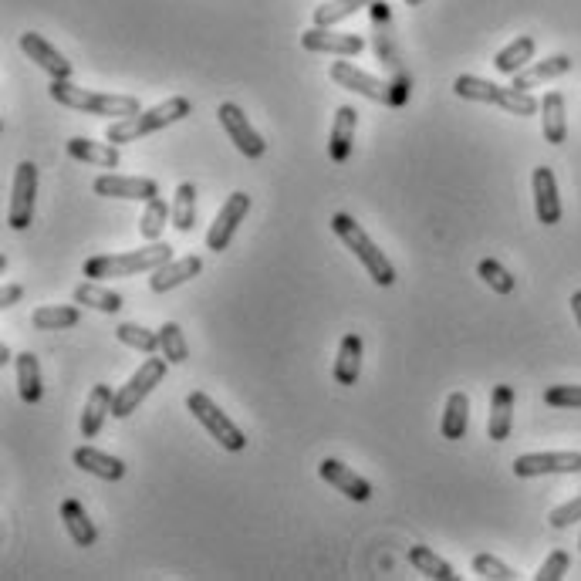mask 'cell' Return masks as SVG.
I'll use <instances>...</instances> for the list:
<instances>
[{"mask_svg": "<svg viewBox=\"0 0 581 581\" xmlns=\"http://www.w3.org/2000/svg\"><path fill=\"white\" fill-rule=\"evenodd\" d=\"M186 115H193V102L183 95H173L166 98V102L153 105V109L146 112H136L129 115V119H115L109 122V129H105V139L112 142V146H125V142H136L142 136H153V132L166 129V125H176L183 122Z\"/></svg>", "mask_w": 581, "mask_h": 581, "instance_id": "cell-1", "label": "cell"}, {"mask_svg": "<svg viewBox=\"0 0 581 581\" xmlns=\"http://www.w3.org/2000/svg\"><path fill=\"white\" fill-rule=\"evenodd\" d=\"M166 261H173V247L163 244V240H153L149 247L129 250V254H98L88 257L82 274L92 277V281H109V277H132L139 271H156Z\"/></svg>", "mask_w": 581, "mask_h": 581, "instance_id": "cell-2", "label": "cell"}, {"mask_svg": "<svg viewBox=\"0 0 581 581\" xmlns=\"http://www.w3.org/2000/svg\"><path fill=\"white\" fill-rule=\"evenodd\" d=\"M48 95L55 98L58 105L65 109H75V112H85V115H109V119H129V115L142 112L139 109V98L136 95H105V92H88V88H78L71 85V78H55L48 88Z\"/></svg>", "mask_w": 581, "mask_h": 581, "instance_id": "cell-3", "label": "cell"}, {"mask_svg": "<svg viewBox=\"0 0 581 581\" xmlns=\"http://www.w3.org/2000/svg\"><path fill=\"white\" fill-rule=\"evenodd\" d=\"M332 230L335 237L342 240V244L352 250L355 257L362 261V267L369 271V277L379 288H389V284H396V267L386 254H382L379 247H375V240L365 234L362 223H355V217H348V213H335L332 217Z\"/></svg>", "mask_w": 581, "mask_h": 581, "instance_id": "cell-4", "label": "cell"}, {"mask_svg": "<svg viewBox=\"0 0 581 581\" xmlns=\"http://www.w3.org/2000/svg\"><path fill=\"white\" fill-rule=\"evenodd\" d=\"M453 92L467 102H484V105H497V109L517 115V119H527V115L541 112V102L534 98L531 92H517V88H500L487 78H477V75H460L453 82Z\"/></svg>", "mask_w": 581, "mask_h": 581, "instance_id": "cell-5", "label": "cell"}, {"mask_svg": "<svg viewBox=\"0 0 581 581\" xmlns=\"http://www.w3.org/2000/svg\"><path fill=\"white\" fill-rule=\"evenodd\" d=\"M186 409L193 413V419L200 423L207 433L217 440L223 450H230V453H240L247 446V436H244V429H240L234 419H230L223 409L213 402L207 392H190L186 396Z\"/></svg>", "mask_w": 581, "mask_h": 581, "instance_id": "cell-6", "label": "cell"}, {"mask_svg": "<svg viewBox=\"0 0 581 581\" xmlns=\"http://www.w3.org/2000/svg\"><path fill=\"white\" fill-rule=\"evenodd\" d=\"M166 359H156V355H149L146 362L139 365V372H132V379L125 382V386L115 392V402H112V416L115 419H125L132 416L139 409V402L153 392L159 382H163L166 375Z\"/></svg>", "mask_w": 581, "mask_h": 581, "instance_id": "cell-7", "label": "cell"}, {"mask_svg": "<svg viewBox=\"0 0 581 581\" xmlns=\"http://www.w3.org/2000/svg\"><path fill=\"white\" fill-rule=\"evenodd\" d=\"M34 200H38V166L31 159H24L14 169L11 183V207H7V223L11 230H28L34 220Z\"/></svg>", "mask_w": 581, "mask_h": 581, "instance_id": "cell-8", "label": "cell"}, {"mask_svg": "<svg viewBox=\"0 0 581 581\" xmlns=\"http://www.w3.org/2000/svg\"><path fill=\"white\" fill-rule=\"evenodd\" d=\"M217 115H220L223 132L230 136V142L237 146V153H240V156L261 159V156L267 153V142L261 139V132H257L254 125L247 122V115H244V109H240V105L223 102L220 109H217Z\"/></svg>", "mask_w": 581, "mask_h": 581, "instance_id": "cell-9", "label": "cell"}, {"mask_svg": "<svg viewBox=\"0 0 581 581\" xmlns=\"http://www.w3.org/2000/svg\"><path fill=\"white\" fill-rule=\"evenodd\" d=\"M247 210H250V196L244 190L230 193L227 203L220 207V213L213 217L210 230H207V250H213V254H223V250L230 247V240H234L237 227L244 223Z\"/></svg>", "mask_w": 581, "mask_h": 581, "instance_id": "cell-10", "label": "cell"}, {"mask_svg": "<svg viewBox=\"0 0 581 581\" xmlns=\"http://www.w3.org/2000/svg\"><path fill=\"white\" fill-rule=\"evenodd\" d=\"M332 82L348 88V92L369 98V102H382V105H399V98L389 92V85L382 78L369 75V71L355 68L352 61H335L332 65Z\"/></svg>", "mask_w": 581, "mask_h": 581, "instance_id": "cell-11", "label": "cell"}, {"mask_svg": "<svg viewBox=\"0 0 581 581\" xmlns=\"http://www.w3.org/2000/svg\"><path fill=\"white\" fill-rule=\"evenodd\" d=\"M301 48L311 51V55H335V58H355L362 55L365 41L359 34H345V31H335V28H308L301 34Z\"/></svg>", "mask_w": 581, "mask_h": 581, "instance_id": "cell-12", "label": "cell"}, {"mask_svg": "<svg viewBox=\"0 0 581 581\" xmlns=\"http://www.w3.org/2000/svg\"><path fill=\"white\" fill-rule=\"evenodd\" d=\"M544 473H581V453H524L514 460V477H544Z\"/></svg>", "mask_w": 581, "mask_h": 581, "instance_id": "cell-13", "label": "cell"}, {"mask_svg": "<svg viewBox=\"0 0 581 581\" xmlns=\"http://www.w3.org/2000/svg\"><path fill=\"white\" fill-rule=\"evenodd\" d=\"M92 190L98 196H112V200H142V203L159 196L156 180H146V176H119V173L98 176L92 183Z\"/></svg>", "mask_w": 581, "mask_h": 581, "instance_id": "cell-14", "label": "cell"}, {"mask_svg": "<svg viewBox=\"0 0 581 581\" xmlns=\"http://www.w3.org/2000/svg\"><path fill=\"white\" fill-rule=\"evenodd\" d=\"M318 477L325 480L328 487H335L338 494H345L348 500H355V504H365V500L372 497V487H369V480L359 477L352 467H345L342 460H321L318 463Z\"/></svg>", "mask_w": 581, "mask_h": 581, "instance_id": "cell-15", "label": "cell"}, {"mask_svg": "<svg viewBox=\"0 0 581 581\" xmlns=\"http://www.w3.org/2000/svg\"><path fill=\"white\" fill-rule=\"evenodd\" d=\"M21 51H24V55H28L41 71H48L51 82H55V78H61V82H65V78H71V71H75V68H71V61H68L65 55H61L55 44L44 41L41 34H34V31L21 34Z\"/></svg>", "mask_w": 581, "mask_h": 581, "instance_id": "cell-16", "label": "cell"}, {"mask_svg": "<svg viewBox=\"0 0 581 581\" xmlns=\"http://www.w3.org/2000/svg\"><path fill=\"white\" fill-rule=\"evenodd\" d=\"M531 190H534V213L544 227H554L561 223V196H558V180L548 166H538L531 176Z\"/></svg>", "mask_w": 581, "mask_h": 581, "instance_id": "cell-17", "label": "cell"}, {"mask_svg": "<svg viewBox=\"0 0 581 581\" xmlns=\"http://www.w3.org/2000/svg\"><path fill=\"white\" fill-rule=\"evenodd\" d=\"M200 271H203V261L196 254L180 257V261H166L163 267H156L153 277H149V291L166 294V291L180 288V284H186V281H193Z\"/></svg>", "mask_w": 581, "mask_h": 581, "instance_id": "cell-18", "label": "cell"}, {"mask_svg": "<svg viewBox=\"0 0 581 581\" xmlns=\"http://www.w3.org/2000/svg\"><path fill=\"white\" fill-rule=\"evenodd\" d=\"M514 426V389L494 386L490 392V416H487V436L494 443H504Z\"/></svg>", "mask_w": 581, "mask_h": 581, "instance_id": "cell-19", "label": "cell"}, {"mask_svg": "<svg viewBox=\"0 0 581 581\" xmlns=\"http://www.w3.org/2000/svg\"><path fill=\"white\" fill-rule=\"evenodd\" d=\"M68 156L78 159V163L98 166V169H119V163H122L119 146H112L109 139L92 142V139H85V136H75V139H68Z\"/></svg>", "mask_w": 581, "mask_h": 581, "instance_id": "cell-20", "label": "cell"}, {"mask_svg": "<svg viewBox=\"0 0 581 581\" xmlns=\"http://www.w3.org/2000/svg\"><path fill=\"white\" fill-rule=\"evenodd\" d=\"M71 460H75L78 470L92 473V477H98V480H122L125 477V463L119 457H112V453L95 450V446H78V450L71 453Z\"/></svg>", "mask_w": 581, "mask_h": 581, "instance_id": "cell-21", "label": "cell"}, {"mask_svg": "<svg viewBox=\"0 0 581 581\" xmlns=\"http://www.w3.org/2000/svg\"><path fill=\"white\" fill-rule=\"evenodd\" d=\"M355 125H359V112H355L352 105H338L335 122H332V136H328V156H332L335 163H345L348 153H352Z\"/></svg>", "mask_w": 581, "mask_h": 581, "instance_id": "cell-22", "label": "cell"}, {"mask_svg": "<svg viewBox=\"0 0 581 581\" xmlns=\"http://www.w3.org/2000/svg\"><path fill=\"white\" fill-rule=\"evenodd\" d=\"M568 71H571V58L568 55H551V58L538 61V65L517 71V75H514V88H517V92H531V88H538L544 82H554V78L568 75Z\"/></svg>", "mask_w": 581, "mask_h": 581, "instance_id": "cell-23", "label": "cell"}, {"mask_svg": "<svg viewBox=\"0 0 581 581\" xmlns=\"http://www.w3.org/2000/svg\"><path fill=\"white\" fill-rule=\"evenodd\" d=\"M541 132H544V142H551V146H561L568 139L565 95L561 92H548L541 98Z\"/></svg>", "mask_w": 581, "mask_h": 581, "instance_id": "cell-24", "label": "cell"}, {"mask_svg": "<svg viewBox=\"0 0 581 581\" xmlns=\"http://www.w3.org/2000/svg\"><path fill=\"white\" fill-rule=\"evenodd\" d=\"M362 372V338L355 332H348L338 345L335 355V382L338 386H355Z\"/></svg>", "mask_w": 581, "mask_h": 581, "instance_id": "cell-25", "label": "cell"}, {"mask_svg": "<svg viewBox=\"0 0 581 581\" xmlns=\"http://www.w3.org/2000/svg\"><path fill=\"white\" fill-rule=\"evenodd\" d=\"M61 521H65L68 538L75 541L78 548H92V544L98 541V531H95L92 517L85 514V507L78 504L75 497H68L65 504H61Z\"/></svg>", "mask_w": 581, "mask_h": 581, "instance_id": "cell-26", "label": "cell"}, {"mask_svg": "<svg viewBox=\"0 0 581 581\" xmlns=\"http://www.w3.org/2000/svg\"><path fill=\"white\" fill-rule=\"evenodd\" d=\"M14 369H17V392L28 406H38L41 396H44V382H41V365H38V355L31 352H21L14 359Z\"/></svg>", "mask_w": 581, "mask_h": 581, "instance_id": "cell-27", "label": "cell"}, {"mask_svg": "<svg viewBox=\"0 0 581 581\" xmlns=\"http://www.w3.org/2000/svg\"><path fill=\"white\" fill-rule=\"evenodd\" d=\"M467 426H470L467 392H450V396H446V409H443V423H440L443 440H463V436H467Z\"/></svg>", "mask_w": 581, "mask_h": 581, "instance_id": "cell-28", "label": "cell"}, {"mask_svg": "<svg viewBox=\"0 0 581 581\" xmlns=\"http://www.w3.org/2000/svg\"><path fill=\"white\" fill-rule=\"evenodd\" d=\"M75 305H85V308H95V311H105V315H119L125 298L119 291L112 288H102L98 281H82L75 288Z\"/></svg>", "mask_w": 581, "mask_h": 581, "instance_id": "cell-29", "label": "cell"}, {"mask_svg": "<svg viewBox=\"0 0 581 581\" xmlns=\"http://www.w3.org/2000/svg\"><path fill=\"white\" fill-rule=\"evenodd\" d=\"M534 51H538V44H534V38H527V34H521V38H514L507 48L497 51L494 58V68L500 71V75H517V71H524L527 65H531Z\"/></svg>", "mask_w": 581, "mask_h": 581, "instance_id": "cell-30", "label": "cell"}, {"mask_svg": "<svg viewBox=\"0 0 581 581\" xmlns=\"http://www.w3.org/2000/svg\"><path fill=\"white\" fill-rule=\"evenodd\" d=\"M112 402H115V392L109 386H95L92 389V396H88V402H85V413H82V436L85 440L98 436L105 416H112Z\"/></svg>", "mask_w": 581, "mask_h": 581, "instance_id": "cell-31", "label": "cell"}, {"mask_svg": "<svg viewBox=\"0 0 581 581\" xmlns=\"http://www.w3.org/2000/svg\"><path fill=\"white\" fill-rule=\"evenodd\" d=\"M78 321H82V311L75 305H41L31 315V325L38 332H65V328H75Z\"/></svg>", "mask_w": 581, "mask_h": 581, "instance_id": "cell-32", "label": "cell"}, {"mask_svg": "<svg viewBox=\"0 0 581 581\" xmlns=\"http://www.w3.org/2000/svg\"><path fill=\"white\" fill-rule=\"evenodd\" d=\"M409 565H413L419 575H426V578H433V581H460L457 571L446 565V561L433 548H426V544H416V548H409Z\"/></svg>", "mask_w": 581, "mask_h": 581, "instance_id": "cell-33", "label": "cell"}, {"mask_svg": "<svg viewBox=\"0 0 581 581\" xmlns=\"http://www.w3.org/2000/svg\"><path fill=\"white\" fill-rule=\"evenodd\" d=\"M166 220H173V203L166 207L163 196H153V200L146 203V210H142V217H139V237L153 244V240L163 237Z\"/></svg>", "mask_w": 581, "mask_h": 581, "instance_id": "cell-34", "label": "cell"}, {"mask_svg": "<svg viewBox=\"0 0 581 581\" xmlns=\"http://www.w3.org/2000/svg\"><path fill=\"white\" fill-rule=\"evenodd\" d=\"M159 355H163L169 365H183L190 359V345H186V335L176 321H166V325L159 328Z\"/></svg>", "mask_w": 581, "mask_h": 581, "instance_id": "cell-35", "label": "cell"}, {"mask_svg": "<svg viewBox=\"0 0 581 581\" xmlns=\"http://www.w3.org/2000/svg\"><path fill=\"white\" fill-rule=\"evenodd\" d=\"M375 0H325L321 7H315V24L318 28H335L345 17H352L362 7H372Z\"/></svg>", "mask_w": 581, "mask_h": 581, "instance_id": "cell-36", "label": "cell"}, {"mask_svg": "<svg viewBox=\"0 0 581 581\" xmlns=\"http://www.w3.org/2000/svg\"><path fill=\"white\" fill-rule=\"evenodd\" d=\"M196 223V186L193 183H180L173 196V227L180 234H190Z\"/></svg>", "mask_w": 581, "mask_h": 581, "instance_id": "cell-37", "label": "cell"}, {"mask_svg": "<svg viewBox=\"0 0 581 581\" xmlns=\"http://www.w3.org/2000/svg\"><path fill=\"white\" fill-rule=\"evenodd\" d=\"M115 338H119L122 345L136 348V352H142V355L159 352V332H149V328L136 325V321H122V325L115 328Z\"/></svg>", "mask_w": 581, "mask_h": 581, "instance_id": "cell-38", "label": "cell"}, {"mask_svg": "<svg viewBox=\"0 0 581 581\" xmlns=\"http://www.w3.org/2000/svg\"><path fill=\"white\" fill-rule=\"evenodd\" d=\"M477 274H480V281H484L490 291H497V294H511L514 291L511 271H507L504 264H497L494 257H484V261L477 264Z\"/></svg>", "mask_w": 581, "mask_h": 581, "instance_id": "cell-39", "label": "cell"}, {"mask_svg": "<svg viewBox=\"0 0 581 581\" xmlns=\"http://www.w3.org/2000/svg\"><path fill=\"white\" fill-rule=\"evenodd\" d=\"M473 575L487 578V581H514L517 571L511 565H504V561L497 558V554H473Z\"/></svg>", "mask_w": 581, "mask_h": 581, "instance_id": "cell-40", "label": "cell"}, {"mask_svg": "<svg viewBox=\"0 0 581 581\" xmlns=\"http://www.w3.org/2000/svg\"><path fill=\"white\" fill-rule=\"evenodd\" d=\"M544 402L554 409H581V386H551L544 392Z\"/></svg>", "mask_w": 581, "mask_h": 581, "instance_id": "cell-41", "label": "cell"}, {"mask_svg": "<svg viewBox=\"0 0 581 581\" xmlns=\"http://www.w3.org/2000/svg\"><path fill=\"white\" fill-rule=\"evenodd\" d=\"M571 565V558H568V551H551L548 558H544V565L538 568V581H558V578H565V571Z\"/></svg>", "mask_w": 581, "mask_h": 581, "instance_id": "cell-42", "label": "cell"}, {"mask_svg": "<svg viewBox=\"0 0 581 581\" xmlns=\"http://www.w3.org/2000/svg\"><path fill=\"white\" fill-rule=\"evenodd\" d=\"M575 521H581V494L575 500H568V504H561V507H554V511L548 514V524L551 527H571Z\"/></svg>", "mask_w": 581, "mask_h": 581, "instance_id": "cell-43", "label": "cell"}, {"mask_svg": "<svg viewBox=\"0 0 581 581\" xmlns=\"http://www.w3.org/2000/svg\"><path fill=\"white\" fill-rule=\"evenodd\" d=\"M21 298H24V288H21V284H7V288L0 291V308H4V311H7V308H14Z\"/></svg>", "mask_w": 581, "mask_h": 581, "instance_id": "cell-44", "label": "cell"}, {"mask_svg": "<svg viewBox=\"0 0 581 581\" xmlns=\"http://www.w3.org/2000/svg\"><path fill=\"white\" fill-rule=\"evenodd\" d=\"M571 311H575V321H578V328H581V291L571 294Z\"/></svg>", "mask_w": 581, "mask_h": 581, "instance_id": "cell-45", "label": "cell"}, {"mask_svg": "<svg viewBox=\"0 0 581 581\" xmlns=\"http://www.w3.org/2000/svg\"><path fill=\"white\" fill-rule=\"evenodd\" d=\"M11 359H17V355H11V348H7V345H0V365H7Z\"/></svg>", "mask_w": 581, "mask_h": 581, "instance_id": "cell-46", "label": "cell"}, {"mask_svg": "<svg viewBox=\"0 0 581 581\" xmlns=\"http://www.w3.org/2000/svg\"><path fill=\"white\" fill-rule=\"evenodd\" d=\"M402 4H406V7H419L423 0H402Z\"/></svg>", "mask_w": 581, "mask_h": 581, "instance_id": "cell-47", "label": "cell"}, {"mask_svg": "<svg viewBox=\"0 0 581 581\" xmlns=\"http://www.w3.org/2000/svg\"><path fill=\"white\" fill-rule=\"evenodd\" d=\"M578 548H581V538H578Z\"/></svg>", "mask_w": 581, "mask_h": 581, "instance_id": "cell-48", "label": "cell"}]
</instances>
